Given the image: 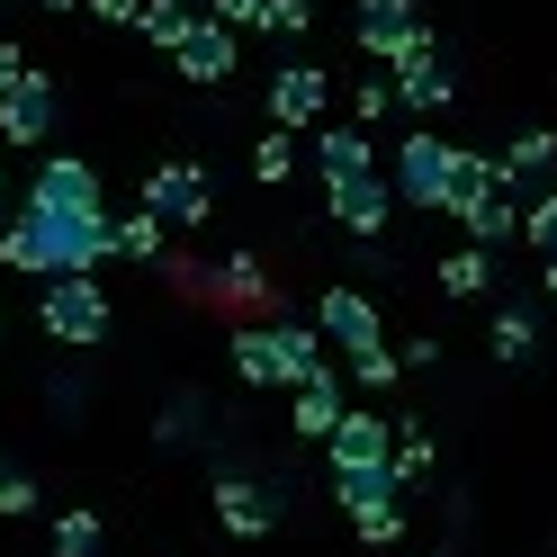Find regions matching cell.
I'll list each match as a JSON object with an SVG mask.
<instances>
[{"instance_id":"1","label":"cell","mask_w":557,"mask_h":557,"mask_svg":"<svg viewBox=\"0 0 557 557\" xmlns=\"http://www.w3.org/2000/svg\"><path fill=\"white\" fill-rule=\"evenodd\" d=\"M117 252L109 216H46V207H18L10 225H0V270L18 278H63V270H99Z\"/></svg>"},{"instance_id":"2","label":"cell","mask_w":557,"mask_h":557,"mask_svg":"<svg viewBox=\"0 0 557 557\" xmlns=\"http://www.w3.org/2000/svg\"><path fill=\"white\" fill-rule=\"evenodd\" d=\"M315 162H324V207H333L351 234H377V225H387L396 189H387V171L369 162V126H324V135H315Z\"/></svg>"},{"instance_id":"3","label":"cell","mask_w":557,"mask_h":557,"mask_svg":"<svg viewBox=\"0 0 557 557\" xmlns=\"http://www.w3.org/2000/svg\"><path fill=\"white\" fill-rule=\"evenodd\" d=\"M225 360L243 387H297L306 369H324V342H315V324H234Z\"/></svg>"},{"instance_id":"4","label":"cell","mask_w":557,"mask_h":557,"mask_svg":"<svg viewBox=\"0 0 557 557\" xmlns=\"http://www.w3.org/2000/svg\"><path fill=\"white\" fill-rule=\"evenodd\" d=\"M46 333L63 342V351H99L109 342V297H99V278L90 270H63V278H46Z\"/></svg>"},{"instance_id":"5","label":"cell","mask_w":557,"mask_h":557,"mask_svg":"<svg viewBox=\"0 0 557 557\" xmlns=\"http://www.w3.org/2000/svg\"><path fill=\"white\" fill-rule=\"evenodd\" d=\"M333 485H342V512H351V531L369 548H396L405 540V504H396L405 485H396V468H342Z\"/></svg>"},{"instance_id":"6","label":"cell","mask_w":557,"mask_h":557,"mask_svg":"<svg viewBox=\"0 0 557 557\" xmlns=\"http://www.w3.org/2000/svg\"><path fill=\"white\" fill-rule=\"evenodd\" d=\"M27 207H46V216H109V207H99V171L73 162V153H46V162H37Z\"/></svg>"},{"instance_id":"7","label":"cell","mask_w":557,"mask_h":557,"mask_svg":"<svg viewBox=\"0 0 557 557\" xmlns=\"http://www.w3.org/2000/svg\"><path fill=\"white\" fill-rule=\"evenodd\" d=\"M54 109H63L54 73H37V63H27V73L0 90V135H10V145H46V135H54Z\"/></svg>"},{"instance_id":"8","label":"cell","mask_w":557,"mask_h":557,"mask_svg":"<svg viewBox=\"0 0 557 557\" xmlns=\"http://www.w3.org/2000/svg\"><path fill=\"white\" fill-rule=\"evenodd\" d=\"M145 216H162V225H207V216H216L207 171H198V162H162L153 181H145Z\"/></svg>"},{"instance_id":"9","label":"cell","mask_w":557,"mask_h":557,"mask_svg":"<svg viewBox=\"0 0 557 557\" xmlns=\"http://www.w3.org/2000/svg\"><path fill=\"white\" fill-rule=\"evenodd\" d=\"M171 63H181V82L225 90V82H234V63H243V46H234V27H225V18H189V37L171 46Z\"/></svg>"},{"instance_id":"10","label":"cell","mask_w":557,"mask_h":557,"mask_svg":"<svg viewBox=\"0 0 557 557\" xmlns=\"http://www.w3.org/2000/svg\"><path fill=\"white\" fill-rule=\"evenodd\" d=\"M441 181H449V135H396V198L405 207H441Z\"/></svg>"},{"instance_id":"11","label":"cell","mask_w":557,"mask_h":557,"mask_svg":"<svg viewBox=\"0 0 557 557\" xmlns=\"http://www.w3.org/2000/svg\"><path fill=\"white\" fill-rule=\"evenodd\" d=\"M413 46H432V27L413 18V0H360V54L369 63H396Z\"/></svg>"},{"instance_id":"12","label":"cell","mask_w":557,"mask_h":557,"mask_svg":"<svg viewBox=\"0 0 557 557\" xmlns=\"http://www.w3.org/2000/svg\"><path fill=\"white\" fill-rule=\"evenodd\" d=\"M315 342H333L342 360L377 351V306H369L360 288H324V306H315Z\"/></svg>"},{"instance_id":"13","label":"cell","mask_w":557,"mask_h":557,"mask_svg":"<svg viewBox=\"0 0 557 557\" xmlns=\"http://www.w3.org/2000/svg\"><path fill=\"white\" fill-rule=\"evenodd\" d=\"M387 432H396L387 413H369V405L351 413V405H342V423L324 432V449H333V476H342V468H387Z\"/></svg>"},{"instance_id":"14","label":"cell","mask_w":557,"mask_h":557,"mask_svg":"<svg viewBox=\"0 0 557 557\" xmlns=\"http://www.w3.org/2000/svg\"><path fill=\"white\" fill-rule=\"evenodd\" d=\"M387 82H396V99H405V109H423V117L459 99V82L441 73V46H413V54H396V63H387Z\"/></svg>"},{"instance_id":"15","label":"cell","mask_w":557,"mask_h":557,"mask_svg":"<svg viewBox=\"0 0 557 557\" xmlns=\"http://www.w3.org/2000/svg\"><path fill=\"white\" fill-rule=\"evenodd\" d=\"M324 109H333V82L315 73V63H288V73L270 82V117L288 126V135H297V126H315Z\"/></svg>"},{"instance_id":"16","label":"cell","mask_w":557,"mask_h":557,"mask_svg":"<svg viewBox=\"0 0 557 557\" xmlns=\"http://www.w3.org/2000/svg\"><path fill=\"white\" fill-rule=\"evenodd\" d=\"M216 521H225L234 540H270V531H278V504H270V485L225 476V485H216Z\"/></svg>"},{"instance_id":"17","label":"cell","mask_w":557,"mask_h":557,"mask_svg":"<svg viewBox=\"0 0 557 557\" xmlns=\"http://www.w3.org/2000/svg\"><path fill=\"white\" fill-rule=\"evenodd\" d=\"M504 189V171H495V153H459L449 145V181H441V216H468V207H485Z\"/></svg>"},{"instance_id":"18","label":"cell","mask_w":557,"mask_h":557,"mask_svg":"<svg viewBox=\"0 0 557 557\" xmlns=\"http://www.w3.org/2000/svg\"><path fill=\"white\" fill-rule=\"evenodd\" d=\"M342 423V377L333 369H306L297 377V441H324Z\"/></svg>"},{"instance_id":"19","label":"cell","mask_w":557,"mask_h":557,"mask_svg":"<svg viewBox=\"0 0 557 557\" xmlns=\"http://www.w3.org/2000/svg\"><path fill=\"white\" fill-rule=\"evenodd\" d=\"M459 225L476 234V252H495V243H512V234H521V198H512V181H504L495 198H485V207H468Z\"/></svg>"},{"instance_id":"20","label":"cell","mask_w":557,"mask_h":557,"mask_svg":"<svg viewBox=\"0 0 557 557\" xmlns=\"http://www.w3.org/2000/svg\"><path fill=\"white\" fill-rule=\"evenodd\" d=\"M189 18H198L189 0H135V37H153L162 54H171V46L189 37Z\"/></svg>"},{"instance_id":"21","label":"cell","mask_w":557,"mask_h":557,"mask_svg":"<svg viewBox=\"0 0 557 557\" xmlns=\"http://www.w3.org/2000/svg\"><path fill=\"white\" fill-rule=\"evenodd\" d=\"M557 162V135L548 126H531V135H512V145L495 153V171H504V181H521V171H548Z\"/></svg>"},{"instance_id":"22","label":"cell","mask_w":557,"mask_h":557,"mask_svg":"<svg viewBox=\"0 0 557 557\" xmlns=\"http://www.w3.org/2000/svg\"><path fill=\"white\" fill-rule=\"evenodd\" d=\"M540 351V324H531V306H504V315H495V360H531Z\"/></svg>"},{"instance_id":"23","label":"cell","mask_w":557,"mask_h":557,"mask_svg":"<svg viewBox=\"0 0 557 557\" xmlns=\"http://www.w3.org/2000/svg\"><path fill=\"white\" fill-rule=\"evenodd\" d=\"M485 278H495V261L468 243V252H449V261H441V297H485Z\"/></svg>"},{"instance_id":"24","label":"cell","mask_w":557,"mask_h":557,"mask_svg":"<svg viewBox=\"0 0 557 557\" xmlns=\"http://www.w3.org/2000/svg\"><path fill=\"white\" fill-rule=\"evenodd\" d=\"M109 234H117V252H135V261H162L171 252V225L162 216H126V225L109 216Z\"/></svg>"},{"instance_id":"25","label":"cell","mask_w":557,"mask_h":557,"mask_svg":"<svg viewBox=\"0 0 557 557\" xmlns=\"http://www.w3.org/2000/svg\"><path fill=\"white\" fill-rule=\"evenodd\" d=\"M288 171H297V135L278 126V135H261V145H252V181H270V189H278Z\"/></svg>"},{"instance_id":"26","label":"cell","mask_w":557,"mask_h":557,"mask_svg":"<svg viewBox=\"0 0 557 557\" xmlns=\"http://www.w3.org/2000/svg\"><path fill=\"white\" fill-rule=\"evenodd\" d=\"M54 557H99V512H63L54 521Z\"/></svg>"},{"instance_id":"27","label":"cell","mask_w":557,"mask_h":557,"mask_svg":"<svg viewBox=\"0 0 557 557\" xmlns=\"http://www.w3.org/2000/svg\"><path fill=\"white\" fill-rule=\"evenodd\" d=\"M252 27H270V37H306V27H315V0H261Z\"/></svg>"},{"instance_id":"28","label":"cell","mask_w":557,"mask_h":557,"mask_svg":"<svg viewBox=\"0 0 557 557\" xmlns=\"http://www.w3.org/2000/svg\"><path fill=\"white\" fill-rule=\"evenodd\" d=\"M521 234H531V252H557V189H540L521 207Z\"/></svg>"},{"instance_id":"29","label":"cell","mask_w":557,"mask_h":557,"mask_svg":"<svg viewBox=\"0 0 557 557\" xmlns=\"http://www.w3.org/2000/svg\"><path fill=\"white\" fill-rule=\"evenodd\" d=\"M387 109H396V82H360L351 90V126H377Z\"/></svg>"},{"instance_id":"30","label":"cell","mask_w":557,"mask_h":557,"mask_svg":"<svg viewBox=\"0 0 557 557\" xmlns=\"http://www.w3.org/2000/svg\"><path fill=\"white\" fill-rule=\"evenodd\" d=\"M351 377H360V387L377 396V387H387V377H396V351H387V342H377V351H360V360H351Z\"/></svg>"},{"instance_id":"31","label":"cell","mask_w":557,"mask_h":557,"mask_svg":"<svg viewBox=\"0 0 557 557\" xmlns=\"http://www.w3.org/2000/svg\"><path fill=\"white\" fill-rule=\"evenodd\" d=\"M216 278H225V297H261V261H252V252H234Z\"/></svg>"},{"instance_id":"32","label":"cell","mask_w":557,"mask_h":557,"mask_svg":"<svg viewBox=\"0 0 557 557\" xmlns=\"http://www.w3.org/2000/svg\"><path fill=\"white\" fill-rule=\"evenodd\" d=\"M0 512H10V521H18V512H37V485H27L18 468H0Z\"/></svg>"},{"instance_id":"33","label":"cell","mask_w":557,"mask_h":557,"mask_svg":"<svg viewBox=\"0 0 557 557\" xmlns=\"http://www.w3.org/2000/svg\"><path fill=\"white\" fill-rule=\"evenodd\" d=\"M207 18H225V27H252V18H261V0H207Z\"/></svg>"},{"instance_id":"34","label":"cell","mask_w":557,"mask_h":557,"mask_svg":"<svg viewBox=\"0 0 557 557\" xmlns=\"http://www.w3.org/2000/svg\"><path fill=\"white\" fill-rule=\"evenodd\" d=\"M90 18H109V27H135V0H82Z\"/></svg>"},{"instance_id":"35","label":"cell","mask_w":557,"mask_h":557,"mask_svg":"<svg viewBox=\"0 0 557 557\" xmlns=\"http://www.w3.org/2000/svg\"><path fill=\"white\" fill-rule=\"evenodd\" d=\"M18 73H27V54H18V46H10V37H0V90H10V82H18Z\"/></svg>"},{"instance_id":"36","label":"cell","mask_w":557,"mask_h":557,"mask_svg":"<svg viewBox=\"0 0 557 557\" xmlns=\"http://www.w3.org/2000/svg\"><path fill=\"white\" fill-rule=\"evenodd\" d=\"M540 288H548V297H557V252H540Z\"/></svg>"},{"instance_id":"37","label":"cell","mask_w":557,"mask_h":557,"mask_svg":"<svg viewBox=\"0 0 557 557\" xmlns=\"http://www.w3.org/2000/svg\"><path fill=\"white\" fill-rule=\"evenodd\" d=\"M46 10H82V0H46Z\"/></svg>"},{"instance_id":"38","label":"cell","mask_w":557,"mask_h":557,"mask_svg":"<svg viewBox=\"0 0 557 557\" xmlns=\"http://www.w3.org/2000/svg\"><path fill=\"white\" fill-rule=\"evenodd\" d=\"M0 198H10V162H0Z\"/></svg>"},{"instance_id":"39","label":"cell","mask_w":557,"mask_h":557,"mask_svg":"<svg viewBox=\"0 0 557 557\" xmlns=\"http://www.w3.org/2000/svg\"><path fill=\"white\" fill-rule=\"evenodd\" d=\"M0 324H10V297H0Z\"/></svg>"},{"instance_id":"40","label":"cell","mask_w":557,"mask_h":557,"mask_svg":"<svg viewBox=\"0 0 557 557\" xmlns=\"http://www.w3.org/2000/svg\"><path fill=\"white\" fill-rule=\"evenodd\" d=\"M423 557H441V548H423Z\"/></svg>"}]
</instances>
